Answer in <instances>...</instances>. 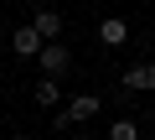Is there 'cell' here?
Here are the masks:
<instances>
[{"mask_svg": "<svg viewBox=\"0 0 155 140\" xmlns=\"http://www.w3.org/2000/svg\"><path fill=\"white\" fill-rule=\"evenodd\" d=\"M36 62H41V78H62L72 67V52H67V42H41Z\"/></svg>", "mask_w": 155, "mask_h": 140, "instance_id": "1", "label": "cell"}, {"mask_svg": "<svg viewBox=\"0 0 155 140\" xmlns=\"http://www.w3.org/2000/svg\"><path fill=\"white\" fill-rule=\"evenodd\" d=\"M98 109H104V104H98V94H78V99H72V104L57 114V125H88Z\"/></svg>", "mask_w": 155, "mask_h": 140, "instance_id": "2", "label": "cell"}, {"mask_svg": "<svg viewBox=\"0 0 155 140\" xmlns=\"http://www.w3.org/2000/svg\"><path fill=\"white\" fill-rule=\"evenodd\" d=\"M124 88L129 94H155V62H134L124 73Z\"/></svg>", "mask_w": 155, "mask_h": 140, "instance_id": "3", "label": "cell"}, {"mask_svg": "<svg viewBox=\"0 0 155 140\" xmlns=\"http://www.w3.org/2000/svg\"><path fill=\"white\" fill-rule=\"evenodd\" d=\"M31 26L41 31V42H57V36H62V11H52V5H41Z\"/></svg>", "mask_w": 155, "mask_h": 140, "instance_id": "4", "label": "cell"}, {"mask_svg": "<svg viewBox=\"0 0 155 140\" xmlns=\"http://www.w3.org/2000/svg\"><path fill=\"white\" fill-rule=\"evenodd\" d=\"M98 42H104V47H124V42H129V26H124L119 16H104V21H98Z\"/></svg>", "mask_w": 155, "mask_h": 140, "instance_id": "5", "label": "cell"}, {"mask_svg": "<svg viewBox=\"0 0 155 140\" xmlns=\"http://www.w3.org/2000/svg\"><path fill=\"white\" fill-rule=\"evenodd\" d=\"M11 47H16V57H36V52H41V31H36V26H16Z\"/></svg>", "mask_w": 155, "mask_h": 140, "instance_id": "6", "label": "cell"}, {"mask_svg": "<svg viewBox=\"0 0 155 140\" xmlns=\"http://www.w3.org/2000/svg\"><path fill=\"white\" fill-rule=\"evenodd\" d=\"M31 99H36L41 109H57V104H62V88H57V78H36V88H31Z\"/></svg>", "mask_w": 155, "mask_h": 140, "instance_id": "7", "label": "cell"}, {"mask_svg": "<svg viewBox=\"0 0 155 140\" xmlns=\"http://www.w3.org/2000/svg\"><path fill=\"white\" fill-rule=\"evenodd\" d=\"M109 140H140V119H129V114L114 119V125H109Z\"/></svg>", "mask_w": 155, "mask_h": 140, "instance_id": "8", "label": "cell"}, {"mask_svg": "<svg viewBox=\"0 0 155 140\" xmlns=\"http://www.w3.org/2000/svg\"><path fill=\"white\" fill-rule=\"evenodd\" d=\"M78 140H93V135H78Z\"/></svg>", "mask_w": 155, "mask_h": 140, "instance_id": "9", "label": "cell"}]
</instances>
